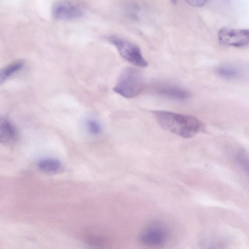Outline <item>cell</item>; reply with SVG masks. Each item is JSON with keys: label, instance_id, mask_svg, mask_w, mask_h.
<instances>
[{"label": "cell", "instance_id": "cell-1", "mask_svg": "<svg viewBox=\"0 0 249 249\" xmlns=\"http://www.w3.org/2000/svg\"><path fill=\"white\" fill-rule=\"evenodd\" d=\"M152 113L161 127L184 138H191L204 128L202 122L192 115L161 110Z\"/></svg>", "mask_w": 249, "mask_h": 249}, {"label": "cell", "instance_id": "cell-2", "mask_svg": "<svg viewBox=\"0 0 249 249\" xmlns=\"http://www.w3.org/2000/svg\"><path fill=\"white\" fill-rule=\"evenodd\" d=\"M144 87L145 81L141 71L127 67L121 73L113 90L124 98H132L139 95Z\"/></svg>", "mask_w": 249, "mask_h": 249}, {"label": "cell", "instance_id": "cell-3", "mask_svg": "<svg viewBox=\"0 0 249 249\" xmlns=\"http://www.w3.org/2000/svg\"><path fill=\"white\" fill-rule=\"evenodd\" d=\"M108 39L117 48L121 56L129 63L140 67L148 65L139 47L135 44L114 36H109Z\"/></svg>", "mask_w": 249, "mask_h": 249}, {"label": "cell", "instance_id": "cell-4", "mask_svg": "<svg viewBox=\"0 0 249 249\" xmlns=\"http://www.w3.org/2000/svg\"><path fill=\"white\" fill-rule=\"evenodd\" d=\"M219 42L224 45L242 47L249 44V30L222 28L218 32Z\"/></svg>", "mask_w": 249, "mask_h": 249}, {"label": "cell", "instance_id": "cell-5", "mask_svg": "<svg viewBox=\"0 0 249 249\" xmlns=\"http://www.w3.org/2000/svg\"><path fill=\"white\" fill-rule=\"evenodd\" d=\"M168 233L166 229L160 225H153L144 230L139 236L140 242L149 247H159L167 241Z\"/></svg>", "mask_w": 249, "mask_h": 249}, {"label": "cell", "instance_id": "cell-6", "mask_svg": "<svg viewBox=\"0 0 249 249\" xmlns=\"http://www.w3.org/2000/svg\"><path fill=\"white\" fill-rule=\"evenodd\" d=\"M151 90L156 95L175 100H186L190 96V93L184 88L166 82L154 83Z\"/></svg>", "mask_w": 249, "mask_h": 249}, {"label": "cell", "instance_id": "cell-7", "mask_svg": "<svg viewBox=\"0 0 249 249\" xmlns=\"http://www.w3.org/2000/svg\"><path fill=\"white\" fill-rule=\"evenodd\" d=\"M56 19H72L79 18L83 15V11L77 6L66 2L56 4L52 11Z\"/></svg>", "mask_w": 249, "mask_h": 249}, {"label": "cell", "instance_id": "cell-8", "mask_svg": "<svg viewBox=\"0 0 249 249\" xmlns=\"http://www.w3.org/2000/svg\"><path fill=\"white\" fill-rule=\"evenodd\" d=\"M17 132L15 126L8 120L3 118L0 121V141L7 144L15 141Z\"/></svg>", "mask_w": 249, "mask_h": 249}, {"label": "cell", "instance_id": "cell-9", "mask_svg": "<svg viewBox=\"0 0 249 249\" xmlns=\"http://www.w3.org/2000/svg\"><path fill=\"white\" fill-rule=\"evenodd\" d=\"M216 73L222 78L234 79L242 76L243 72L240 68L236 66L226 64L218 67L216 69Z\"/></svg>", "mask_w": 249, "mask_h": 249}, {"label": "cell", "instance_id": "cell-10", "mask_svg": "<svg viewBox=\"0 0 249 249\" xmlns=\"http://www.w3.org/2000/svg\"><path fill=\"white\" fill-rule=\"evenodd\" d=\"M37 167L41 171L49 174L57 173L62 168L61 162L54 159L45 158L39 160Z\"/></svg>", "mask_w": 249, "mask_h": 249}, {"label": "cell", "instance_id": "cell-11", "mask_svg": "<svg viewBox=\"0 0 249 249\" xmlns=\"http://www.w3.org/2000/svg\"><path fill=\"white\" fill-rule=\"evenodd\" d=\"M23 63L22 61L14 62L1 69L0 74V81L2 83L7 78L22 69Z\"/></svg>", "mask_w": 249, "mask_h": 249}, {"label": "cell", "instance_id": "cell-12", "mask_svg": "<svg viewBox=\"0 0 249 249\" xmlns=\"http://www.w3.org/2000/svg\"><path fill=\"white\" fill-rule=\"evenodd\" d=\"M85 241L89 245L101 247L104 245L105 241L102 237L91 232H88L84 236Z\"/></svg>", "mask_w": 249, "mask_h": 249}, {"label": "cell", "instance_id": "cell-13", "mask_svg": "<svg viewBox=\"0 0 249 249\" xmlns=\"http://www.w3.org/2000/svg\"><path fill=\"white\" fill-rule=\"evenodd\" d=\"M86 127L89 132L93 135H97L101 133V125L95 120L88 119L86 122Z\"/></svg>", "mask_w": 249, "mask_h": 249}, {"label": "cell", "instance_id": "cell-14", "mask_svg": "<svg viewBox=\"0 0 249 249\" xmlns=\"http://www.w3.org/2000/svg\"><path fill=\"white\" fill-rule=\"evenodd\" d=\"M236 160L240 167L249 174V157L241 154L237 156Z\"/></svg>", "mask_w": 249, "mask_h": 249}, {"label": "cell", "instance_id": "cell-15", "mask_svg": "<svg viewBox=\"0 0 249 249\" xmlns=\"http://www.w3.org/2000/svg\"><path fill=\"white\" fill-rule=\"evenodd\" d=\"M190 5L195 7H201L204 5L207 0H185Z\"/></svg>", "mask_w": 249, "mask_h": 249}, {"label": "cell", "instance_id": "cell-16", "mask_svg": "<svg viewBox=\"0 0 249 249\" xmlns=\"http://www.w3.org/2000/svg\"><path fill=\"white\" fill-rule=\"evenodd\" d=\"M173 3H176L177 1V0H171Z\"/></svg>", "mask_w": 249, "mask_h": 249}]
</instances>
